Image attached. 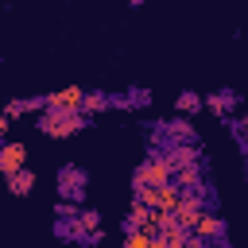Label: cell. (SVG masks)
I'll use <instances>...</instances> for the list:
<instances>
[{"label": "cell", "instance_id": "cell-1", "mask_svg": "<svg viewBox=\"0 0 248 248\" xmlns=\"http://www.w3.org/2000/svg\"><path fill=\"white\" fill-rule=\"evenodd\" d=\"M81 128V116L78 112H66V108H43L39 112V132L43 136H50V140H62V136H74Z\"/></svg>", "mask_w": 248, "mask_h": 248}, {"label": "cell", "instance_id": "cell-2", "mask_svg": "<svg viewBox=\"0 0 248 248\" xmlns=\"http://www.w3.org/2000/svg\"><path fill=\"white\" fill-rule=\"evenodd\" d=\"M136 198H140V202H147L151 209L174 213V205L182 202V190H178V186H170V182H163V186H143V190H136Z\"/></svg>", "mask_w": 248, "mask_h": 248}, {"label": "cell", "instance_id": "cell-3", "mask_svg": "<svg viewBox=\"0 0 248 248\" xmlns=\"http://www.w3.org/2000/svg\"><path fill=\"white\" fill-rule=\"evenodd\" d=\"M170 159H147L140 170H136V190H143V186H163V182H170Z\"/></svg>", "mask_w": 248, "mask_h": 248}, {"label": "cell", "instance_id": "cell-4", "mask_svg": "<svg viewBox=\"0 0 248 248\" xmlns=\"http://www.w3.org/2000/svg\"><path fill=\"white\" fill-rule=\"evenodd\" d=\"M202 213H205V209H202V198H198V194H182V202L174 205V217H178L182 229H194V225L202 221Z\"/></svg>", "mask_w": 248, "mask_h": 248}, {"label": "cell", "instance_id": "cell-5", "mask_svg": "<svg viewBox=\"0 0 248 248\" xmlns=\"http://www.w3.org/2000/svg\"><path fill=\"white\" fill-rule=\"evenodd\" d=\"M46 105H50V108L78 112V108L85 105V89H78V85H66V89H58V93H50V97H46Z\"/></svg>", "mask_w": 248, "mask_h": 248}, {"label": "cell", "instance_id": "cell-6", "mask_svg": "<svg viewBox=\"0 0 248 248\" xmlns=\"http://www.w3.org/2000/svg\"><path fill=\"white\" fill-rule=\"evenodd\" d=\"M23 159H27V147H23V143H4V151H0V170H4V178L19 174V170H23Z\"/></svg>", "mask_w": 248, "mask_h": 248}, {"label": "cell", "instance_id": "cell-7", "mask_svg": "<svg viewBox=\"0 0 248 248\" xmlns=\"http://www.w3.org/2000/svg\"><path fill=\"white\" fill-rule=\"evenodd\" d=\"M81 186H85V174H81V170L66 167V170L58 174V194H66V198H81Z\"/></svg>", "mask_w": 248, "mask_h": 248}, {"label": "cell", "instance_id": "cell-8", "mask_svg": "<svg viewBox=\"0 0 248 248\" xmlns=\"http://www.w3.org/2000/svg\"><path fill=\"white\" fill-rule=\"evenodd\" d=\"M128 229H151V232H155V209L136 198V205H132V213H128Z\"/></svg>", "mask_w": 248, "mask_h": 248}, {"label": "cell", "instance_id": "cell-9", "mask_svg": "<svg viewBox=\"0 0 248 248\" xmlns=\"http://www.w3.org/2000/svg\"><path fill=\"white\" fill-rule=\"evenodd\" d=\"M221 229H225V221L217 217V213H202V221L194 225V232L205 240V236H221Z\"/></svg>", "mask_w": 248, "mask_h": 248}, {"label": "cell", "instance_id": "cell-10", "mask_svg": "<svg viewBox=\"0 0 248 248\" xmlns=\"http://www.w3.org/2000/svg\"><path fill=\"white\" fill-rule=\"evenodd\" d=\"M78 232H85V236H101V217H97V209H85V213H78Z\"/></svg>", "mask_w": 248, "mask_h": 248}, {"label": "cell", "instance_id": "cell-11", "mask_svg": "<svg viewBox=\"0 0 248 248\" xmlns=\"http://www.w3.org/2000/svg\"><path fill=\"white\" fill-rule=\"evenodd\" d=\"M124 248H155V232L151 229H128Z\"/></svg>", "mask_w": 248, "mask_h": 248}, {"label": "cell", "instance_id": "cell-12", "mask_svg": "<svg viewBox=\"0 0 248 248\" xmlns=\"http://www.w3.org/2000/svg\"><path fill=\"white\" fill-rule=\"evenodd\" d=\"M8 186H12V194H19V198H23V194H31V190H35V174H31V170H19V174H12V178H8Z\"/></svg>", "mask_w": 248, "mask_h": 248}, {"label": "cell", "instance_id": "cell-13", "mask_svg": "<svg viewBox=\"0 0 248 248\" xmlns=\"http://www.w3.org/2000/svg\"><path fill=\"white\" fill-rule=\"evenodd\" d=\"M108 105H112V101H108L105 93H85V105H81V108H85V112H101V108H108Z\"/></svg>", "mask_w": 248, "mask_h": 248}, {"label": "cell", "instance_id": "cell-14", "mask_svg": "<svg viewBox=\"0 0 248 248\" xmlns=\"http://www.w3.org/2000/svg\"><path fill=\"white\" fill-rule=\"evenodd\" d=\"M174 105H178V112H194V108H198L202 101H198L194 93H178V101H174Z\"/></svg>", "mask_w": 248, "mask_h": 248}, {"label": "cell", "instance_id": "cell-15", "mask_svg": "<svg viewBox=\"0 0 248 248\" xmlns=\"http://www.w3.org/2000/svg\"><path fill=\"white\" fill-rule=\"evenodd\" d=\"M205 105H209L213 112H225V108H229V97H225V93H213V97H209Z\"/></svg>", "mask_w": 248, "mask_h": 248}, {"label": "cell", "instance_id": "cell-16", "mask_svg": "<svg viewBox=\"0 0 248 248\" xmlns=\"http://www.w3.org/2000/svg\"><path fill=\"white\" fill-rule=\"evenodd\" d=\"M182 248H202V236H198V240H186Z\"/></svg>", "mask_w": 248, "mask_h": 248}, {"label": "cell", "instance_id": "cell-17", "mask_svg": "<svg viewBox=\"0 0 248 248\" xmlns=\"http://www.w3.org/2000/svg\"><path fill=\"white\" fill-rule=\"evenodd\" d=\"M132 4H143V0H132Z\"/></svg>", "mask_w": 248, "mask_h": 248}]
</instances>
